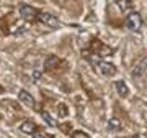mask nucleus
Returning <instances> with one entry per match:
<instances>
[{"label": "nucleus", "instance_id": "4", "mask_svg": "<svg viewBox=\"0 0 147 138\" xmlns=\"http://www.w3.org/2000/svg\"><path fill=\"white\" fill-rule=\"evenodd\" d=\"M20 16L25 21H28V23H33V21H36L38 10L31 5H21L20 7Z\"/></svg>", "mask_w": 147, "mask_h": 138}, {"label": "nucleus", "instance_id": "10", "mask_svg": "<svg viewBox=\"0 0 147 138\" xmlns=\"http://www.w3.org/2000/svg\"><path fill=\"white\" fill-rule=\"evenodd\" d=\"M106 128H108V132H119L121 128V122L118 120V118H110L108 120V125H106Z\"/></svg>", "mask_w": 147, "mask_h": 138}, {"label": "nucleus", "instance_id": "12", "mask_svg": "<svg viewBox=\"0 0 147 138\" xmlns=\"http://www.w3.org/2000/svg\"><path fill=\"white\" fill-rule=\"evenodd\" d=\"M70 138H90V137L85 132H80V130H79V132H72Z\"/></svg>", "mask_w": 147, "mask_h": 138}, {"label": "nucleus", "instance_id": "7", "mask_svg": "<svg viewBox=\"0 0 147 138\" xmlns=\"http://www.w3.org/2000/svg\"><path fill=\"white\" fill-rule=\"evenodd\" d=\"M59 64H61V59L57 58V56H54V54H49V56H46V59H44V71H54V69L57 68Z\"/></svg>", "mask_w": 147, "mask_h": 138}, {"label": "nucleus", "instance_id": "20", "mask_svg": "<svg viewBox=\"0 0 147 138\" xmlns=\"http://www.w3.org/2000/svg\"><path fill=\"white\" fill-rule=\"evenodd\" d=\"M136 138H142V137H136ZM146 138H147V137H146Z\"/></svg>", "mask_w": 147, "mask_h": 138}, {"label": "nucleus", "instance_id": "18", "mask_svg": "<svg viewBox=\"0 0 147 138\" xmlns=\"http://www.w3.org/2000/svg\"><path fill=\"white\" fill-rule=\"evenodd\" d=\"M54 2H56V3H57V2H59V3H62L64 0H54Z\"/></svg>", "mask_w": 147, "mask_h": 138}, {"label": "nucleus", "instance_id": "8", "mask_svg": "<svg viewBox=\"0 0 147 138\" xmlns=\"http://www.w3.org/2000/svg\"><path fill=\"white\" fill-rule=\"evenodd\" d=\"M20 132H23L25 135H34L38 132V127L36 123L31 122V120H26V122H23L20 125Z\"/></svg>", "mask_w": 147, "mask_h": 138}, {"label": "nucleus", "instance_id": "1", "mask_svg": "<svg viewBox=\"0 0 147 138\" xmlns=\"http://www.w3.org/2000/svg\"><path fill=\"white\" fill-rule=\"evenodd\" d=\"M124 25H126V28L129 31L137 33L142 27V16L139 15L137 12H131V13H127L126 18H124Z\"/></svg>", "mask_w": 147, "mask_h": 138}, {"label": "nucleus", "instance_id": "15", "mask_svg": "<svg viewBox=\"0 0 147 138\" xmlns=\"http://www.w3.org/2000/svg\"><path fill=\"white\" fill-rule=\"evenodd\" d=\"M59 112H61V115L65 117L67 115V109H65V104H59Z\"/></svg>", "mask_w": 147, "mask_h": 138}, {"label": "nucleus", "instance_id": "6", "mask_svg": "<svg viewBox=\"0 0 147 138\" xmlns=\"http://www.w3.org/2000/svg\"><path fill=\"white\" fill-rule=\"evenodd\" d=\"M18 100H20L23 105L33 107V109L36 107V100L33 99L31 94H30V92H26V90H20V92H18Z\"/></svg>", "mask_w": 147, "mask_h": 138}, {"label": "nucleus", "instance_id": "3", "mask_svg": "<svg viewBox=\"0 0 147 138\" xmlns=\"http://www.w3.org/2000/svg\"><path fill=\"white\" fill-rule=\"evenodd\" d=\"M93 64H95V69H96V71H98L101 76H106V77H113V76L116 74L115 64L106 63V61H101V59H93Z\"/></svg>", "mask_w": 147, "mask_h": 138}, {"label": "nucleus", "instance_id": "16", "mask_svg": "<svg viewBox=\"0 0 147 138\" xmlns=\"http://www.w3.org/2000/svg\"><path fill=\"white\" fill-rule=\"evenodd\" d=\"M70 123H65V125H61V130H62L64 133H70Z\"/></svg>", "mask_w": 147, "mask_h": 138}, {"label": "nucleus", "instance_id": "14", "mask_svg": "<svg viewBox=\"0 0 147 138\" xmlns=\"http://www.w3.org/2000/svg\"><path fill=\"white\" fill-rule=\"evenodd\" d=\"M118 5H119L121 10H127V8L131 7V3H127V2H124V0H118Z\"/></svg>", "mask_w": 147, "mask_h": 138}, {"label": "nucleus", "instance_id": "11", "mask_svg": "<svg viewBox=\"0 0 147 138\" xmlns=\"http://www.w3.org/2000/svg\"><path fill=\"white\" fill-rule=\"evenodd\" d=\"M41 117H42V120L46 122L47 127H56V125H57V122L54 120L53 115H51V113H49L47 110H42V112H41Z\"/></svg>", "mask_w": 147, "mask_h": 138}, {"label": "nucleus", "instance_id": "5", "mask_svg": "<svg viewBox=\"0 0 147 138\" xmlns=\"http://www.w3.org/2000/svg\"><path fill=\"white\" fill-rule=\"evenodd\" d=\"M132 77L134 79H144V77H147V56L132 69Z\"/></svg>", "mask_w": 147, "mask_h": 138}, {"label": "nucleus", "instance_id": "9", "mask_svg": "<svg viewBox=\"0 0 147 138\" xmlns=\"http://www.w3.org/2000/svg\"><path fill=\"white\" fill-rule=\"evenodd\" d=\"M115 87H116V92H118L121 97H127V96H129V89H127L126 82H123V81H118V82L115 84Z\"/></svg>", "mask_w": 147, "mask_h": 138}, {"label": "nucleus", "instance_id": "17", "mask_svg": "<svg viewBox=\"0 0 147 138\" xmlns=\"http://www.w3.org/2000/svg\"><path fill=\"white\" fill-rule=\"evenodd\" d=\"M33 138H46V137H44L42 133H34V135H33Z\"/></svg>", "mask_w": 147, "mask_h": 138}, {"label": "nucleus", "instance_id": "2", "mask_svg": "<svg viewBox=\"0 0 147 138\" xmlns=\"http://www.w3.org/2000/svg\"><path fill=\"white\" fill-rule=\"evenodd\" d=\"M36 21L41 23V25H44V27H49V28L61 27V21L57 20V16H54L53 13H47V12H38Z\"/></svg>", "mask_w": 147, "mask_h": 138}, {"label": "nucleus", "instance_id": "13", "mask_svg": "<svg viewBox=\"0 0 147 138\" xmlns=\"http://www.w3.org/2000/svg\"><path fill=\"white\" fill-rule=\"evenodd\" d=\"M41 77H42L41 71H33V81H34V82H39V81H41Z\"/></svg>", "mask_w": 147, "mask_h": 138}, {"label": "nucleus", "instance_id": "19", "mask_svg": "<svg viewBox=\"0 0 147 138\" xmlns=\"http://www.w3.org/2000/svg\"><path fill=\"white\" fill-rule=\"evenodd\" d=\"M2 92H3V87H2V85H0V94H2Z\"/></svg>", "mask_w": 147, "mask_h": 138}]
</instances>
